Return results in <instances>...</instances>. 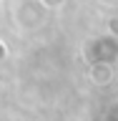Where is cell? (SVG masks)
Instances as JSON below:
<instances>
[{
	"label": "cell",
	"instance_id": "6da1fadb",
	"mask_svg": "<svg viewBox=\"0 0 118 121\" xmlns=\"http://www.w3.org/2000/svg\"><path fill=\"white\" fill-rule=\"evenodd\" d=\"M111 66H106V63H93L90 66V78L96 83H108L111 81Z\"/></svg>",
	"mask_w": 118,
	"mask_h": 121
},
{
	"label": "cell",
	"instance_id": "7a4b0ae2",
	"mask_svg": "<svg viewBox=\"0 0 118 121\" xmlns=\"http://www.w3.org/2000/svg\"><path fill=\"white\" fill-rule=\"evenodd\" d=\"M108 28H111V35H118V18H111V20H108Z\"/></svg>",
	"mask_w": 118,
	"mask_h": 121
}]
</instances>
